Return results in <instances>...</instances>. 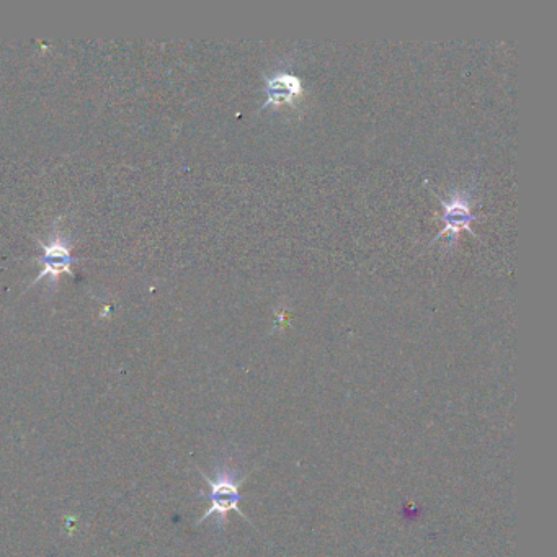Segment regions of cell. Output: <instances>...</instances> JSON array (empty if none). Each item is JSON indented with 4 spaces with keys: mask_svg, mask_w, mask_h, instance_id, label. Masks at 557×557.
I'll use <instances>...</instances> for the list:
<instances>
[{
    "mask_svg": "<svg viewBox=\"0 0 557 557\" xmlns=\"http://www.w3.org/2000/svg\"><path fill=\"white\" fill-rule=\"evenodd\" d=\"M198 473L203 477V481L210 486V491L201 492L200 497L210 504V508L203 513V517L198 520L197 525L205 523L206 520L214 518V523L218 528H224L228 523V515L231 512L239 513V517L244 518L250 523L246 513L241 510V502L244 495L241 486L244 484V473L241 469H236L229 463V458L223 456L214 464L213 476L203 473L198 469Z\"/></svg>",
    "mask_w": 557,
    "mask_h": 557,
    "instance_id": "cell-1",
    "label": "cell"
},
{
    "mask_svg": "<svg viewBox=\"0 0 557 557\" xmlns=\"http://www.w3.org/2000/svg\"><path fill=\"white\" fill-rule=\"evenodd\" d=\"M303 95V85L299 77L290 72H275L265 81V105L263 107H283L293 105Z\"/></svg>",
    "mask_w": 557,
    "mask_h": 557,
    "instance_id": "cell-3",
    "label": "cell"
},
{
    "mask_svg": "<svg viewBox=\"0 0 557 557\" xmlns=\"http://www.w3.org/2000/svg\"><path fill=\"white\" fill-rule=\"evenodd\" d=\"M438 200L443 206L442 221L445 223V228L438 232L435 241L446 237L448 244L453 246L461 231H468L469 234L476 236L471 229V223L476 219V214L473 213V201L468 192L453 190L448 198H438Z\"/></svg>",
    "mask_w": 557,
    "mask_h": 557,
    "instance_id": "cell-2",
    "label": "cell"
},
{
    "mask_svg": "<svg viewBox=\"0 0 557 557\" xmlns=\"http://www.w3.org/2000/svg\"><path fill=\"white\" fill-rule=\"evenodd\" d=\"M43 272L40 273V278L51 277L53 280L59 277V273H71V265L74 263L72 259L71 250L66 246V242L61 237H53L50 246H43Z\"/></svg>",
    "mask_w": 557,
    "mask_h": 557,
    "instance_id": "cell-4",
    "label": "cell"
}]
</instances>
